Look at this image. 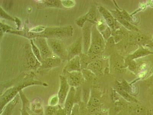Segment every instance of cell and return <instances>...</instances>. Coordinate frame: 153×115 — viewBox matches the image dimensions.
<instances>
[{
	"label": "cell",
	"mask_w": 153,
	"mask_h": 115,
	"mask_svg": "<svg viewBox=\"0 0 153 115\" xmlns=\"http://www.w3.org/2000/svg\"><path fill=\"white\" fill-rule=\"evenodd\" d=\"M73 28L72 26L55 27H48L42 32L37 33V38H57L61 40L69 37L73 35Z\"/></svg>",
	"instance_id": "1"
},
{
	"label": "cell",
	"mask_w": 153,
	"mask_h": 115,
	"mask_svg": "<svg viewBox=\"0 0 153 115\" xmlns=\"http://www.w3.org/2000/svg\"><path fill=\"white\" fill-rule=\"evenodd\" d=\"M42 83L39 81H28L25 82L17 86L9 89L1 96V111L2 110L5 105L12 100L18 93L20 92L23 89L27 86L35 84H42Z\"/></svg>",
	"instance_id": "2"
},
{
	"label": "cell",
	"mask_w": 153,
	"mask_h": 115,
	"mask_svg": "<svg viewBox=\"0 0 153 115\" xmlns=\"http://www.w3.org/2000/svg\"><path fill=\"white\" fill-rule=\"evenodd\" d=\"M47 40L49 47L54 55L62 60H68V48L61 40L50 38L47 39Z\"/></svg>",
	"instance_id": "3"
},
{
	"label": "cell",
	"mask_w": 153,
	"mask_h": 115,
	"mask_svg": "<svg viewBox=\"0 0 153 115\" xmlns=\"http://www.w3.org/2000/svg\"><path fill=\"white\" fill-rule=\"evenodd\" d=\"M105 46L104 41L97 29L94 27L91 30V46L88 53L91 55L99 54L103 50Z\"/></svg>",
	"instance_id": "4"
},
{
	"label": "cell",
	"mask_w": 153,
	"mask_h": 115,
	"mask_svg": "<svg viewBox=\"0 0 153 115\" xmlns=\"http://www.w3.org/2000/svg\"><path fill=\"white\" fill-rule=\"evenodd\" d=\"M34 43L39 49L43 59L52 57L54 55L48 44L47 39L43 37H37L33 39Z\"/></svg>",
	"instance_id": "5"
},
{
	"label": "cell",
	"mask_w": 153,
	"mask_h": 115,
	"mask_svg": "<svg viewBox=\"0 0 153 115\" xmlns=\"http://www.w3.org/2000/svg\"><path fill=\"white\" fill-rule=\"evenodd\" d=\"M69 85L67 81L65 75L60 76V87L58 93L59 104L63 105L65 103L67 96L69 92Z\"/></svg>",
	"instance_id": "6"
},
{
	"label": "cell",
	"mask_w": 153,
	"mask_h": 115,
	"mask_svg": "<svg viewBox=\"0 0 153 115\" xmlns=\"http://www.w3.org/2000/svg\"><path fill=\"white\" fill-rule=\"evenodd\" d=\"M25 58L27 66L32 69H36L40 67L41 63L33 53L31 45H26L25 48Z\"/></svg>",
	"instance_id": "7"
},
{
	"label": "cell",
	"mask_w": 153,
	"mask_h": 115,
	"mask_svg": "<svg viewBox=\"0 0 153 115\" xmlns=\"http://www.w3.org/2000/svg\"><path fill=\"white\" fill-rule=\"evenodd\" d=\"M69 86L74 87L80 85L83 81V75L80 71L63 72Z\"/></svg>",
	"instance_id": "8"
},
{
	"label": "cell",
	"mask_w": 153,
	"mask_h": 115,
	"mask_svg": "<svg viewBox=\"0 0 153 115\" xmlns=\"http://www.w3.org/2000/svg\"><path fill=\"white\" fill-rule=\"evenodd\" d=\"M90 22H86L83 27V44L85 52H88L91 46V30Z\"/></svg>",
	"instance_id": "9"
},
{
	"label": "cell",
	"mask_w": 153,
	"mask_h": 115,
	"mask_svg": "<svg viewBox=\"0 0 153 115\" xmlns=\"http://www.w3.org/2000/svg\"><path fill=\"white\" fill-rule=\"evenodd\" d=\"M62 60L54 55L52 57L43 59L40 67L38 69H47L58 67L61 65Z\"/></svg>",
	"instance_id": "10"
},
{
	"label": "cell",
	"mask_w": 153,
	"mask_h": 115,
	"mask_svg": "<svg viewBox=\"0 0 153 115\" xmlns=\"http://www.w3.org/2000/svg\"><path fill=\"white\" fill-rule=\"evenodd\" d=\"M82 50V38L80 37L68 48V61L81 54Z\"/></svg>",
	"instance_id": "11"
},
{
	"label": "cell",
	"mask_w": 153,
	"mask_h": 115,
	"mask_svg": "<svg viewBox=\"0 0 153 115\" xmlns=\"http://www.w3.org/2000/svg\"><path fill=\"white\" fill-rule=\"evenodd\" d=\"M81 69L80 56H76L68 61V63L64 68L63 72L80 71Z\"/></svg>",
	"instance_id": "12"
},
{
	"label": "cell",
	"mask_w": 153,
	"mask_h": 115,
	"mask_svg": "<svg viewBox=\"0 0 153 115\" xmlns=\"http://www.w3.org/2000/svg\"><path fill=\"white\" fill-rule=\"evenodd\" d=\"M75 89L71 87L70 90L65 102V109L67 115H70L74 102Z\"/></svg>",
	"instance_id": "13"
},
{
	"label": "cell",
	"mask_w": 153,
	"mask_h": 115,
	"mask_svg": "<svg viewBox=\"0 0 153 115\" xmlns=\"http://www.w3.org/2000/svg\"><path fill=\"white\" fill-rule=\"evenodd\" d=\"M30 111L36 115H42L43 113V103L39 99H36L30 104Z\"/></svg>",
	"instance_id": "14"
},
{
	"label": "cell",
	"mask_w": 153,
	"mask_h": 115,
	"mask_svg": "<svg viewBox=\"0 0 153 115\" xmlns=\"http://www.w3.org/2000/svg\"><path fill=\"white\" fill-rule=\"evenodd\" d=\"M98 9H99V12L103 16L105 21L109 26L113 28L114 25V19L110 12L102 7H100L98 8Z\"/></svg>",
	"instance_id": "15"
},
{
	"label": "cell",
	"mask_w": 153,
	"mask_h": 115,
	"mask_svg": "<svg viewBox=\"0 0 153 115\" xmlns=\"http://www.w3.org/2000/svg\"><path fill=\"white\" fill-rule=\"evenodd\" d=\"M19 94L22 101L23 105L21 111V115H30L29 102L22 91L19 93Z\"/></svg>",
	"instance_id": "16"
},
{
	"label": "cell",
	"mask_w": 153,
	"mask_h": 115,
	"mask_svg": "<svg viewBox=\"0 0 153 115\" xmlns=\"http://www.w3.org/2000/svg\"><path fill=\"white\" fill-rule=\"evenodd\" d=\"M18 95L16 96L7 105L4 109L2 113H1V115H11L12 114V111L17 103L18 101Z\"/></svg>",
	"instance_id": "17"
},
{
	"label": "cell",
	"mask_w": 153,
	"mask_h": 115,
	"mask_svg": "<svg viewBox=\"0 0 153 115\" xmlns=\"http://www.w3.org/2000/svg\"><path fill=\"white\" fill-rule=\"evenodd\" d=\"M114 14L115 16L117 18L118 21L121 23L123 25H124V26L126 27L127 28H128L129 30H137L136 28L134 27L133 26H132L131 24H130L123 17L122 14L118 12H114Z\"/></svg>",
	"instance_id": "18"
},
{
	"label": "cell",
	"mask_w": 153,
	"mask_h": 115,
	"mask_svg": "<svg viewBox=\"0 0 153 115\" xmlns=\"http://www.w3.org/2000/svg\"><path fill=\"white\" fill-rule=\"evenodd\" d=\"M80 65L82 69H85L87 68L89 64L91 62V60L92 58L89 55L82 54L80 56Z\"/></svg>",
	"instance_id": "19"
},
{
	"label": "cell",
	"mask_w": 153,
	"mask_h": 115,
	"mask_svg": "<svg viewBox=\"0 0 153 115\" xmlns=\"http://www.w3.org/2000/svg\"><path fill=\"white\" fill-rule=\"evenodd\" d=\"M87 68L92 72H100L102 68V63L100 60L92 61L89 64Z\"/></svg>",
	"instance_id": "20"
},
{
	"label": "cell",
	"mask_w": 153,
	"mask_h": 115,
	"mask_svg": "<svg viewBox=\"0 0 153 115\" xmlns=\"http://www.w3.org/2000/svg\"><path fill=\"white\" fill-rule=\"evenodd\" d=\"M84 16L87 21L90 22L94 23L97 20V13L95 8H92L90 10L88 13Z\"/></svg>",
	"instance_id": "21"
},
{
	"label": "cell",
	"mask_w": 153,
	"mask_h": 115,
	"mask_svg": "<svg viewBox=\"0 0 153 115\" xmlns=\"http://www.w3.org/2000/svg\"><path fill=\"white\" fill-rule=\"evenodd\" d=\"M42 2L41 7H58L61 4L59 1H43Z\"/></svg>",
	"instance_id": "22"
},
{
	"label": "cell",
	"mask_w": 153,
	"mask_h": 115,
	"mask_svg": "<svg viewBox=\"0 0 153 115\" xmlns=\"http://www.w3.org/2000/svg\"><path fill=\"white\" fill-rule=\"evenodd\" d=\"M30 41L31 49H32L33 53L34 55L37 58L38 61L41 63H42V61H43V59H42V57H41L40 51H39V49H38V48L37 47L36 45L34 43L33 39H31Z\"/></svg>",
	"instance_id": "23"
},
{
	"label": "cell",
	"mask_w": 153,
	"mask_h": 115,
	"mask_svg": "<svg viewBox=\"0 0 153 115\" xmlns=\"http://www.w3.org/2000/svg\"><path fill=\"white\" fill-rule=\"evenodd\" d=\"M117 89L118 92L119 93H120L121 94V95L122 96L126 99L130 101H134L133 99V98L131 97L129 94L127 93L126 92L124 91L121 85H117Z\"/></svg>",
	"instance_id": "24"
},
{
	"label": "cell",
	"mask_w": 153,
	"mask_h": 115,
	"mask_svg": "<svg viewBox=\"0 0 153 115\" xmlns=\"http://www.w3.org/2000/svg\"><path fill=\"white\" fill-rule=\"evenodd\" d=\"M83 76L87 80H92L95 78V75L91 71L88 69H83L82 71Z\"/></svg>",
	"instance_id": "25"
},
{
	"label": "cell",
	"mask_w": 153,
	"mask_h": 115,
	"mask_svg": "<svg viewBox=\"0 0 153 115\" xmlns=\"http://www.w3.org/2000/svg\"><path fill=\"white\" fill-rule=\"evenodd\" d=\"M56 107L50 106L46 108L45 111L46 115H57V109Z\"/></svg>",
	"instance_id": "26"
},
{
	"label": "cell",
	"mask_w": 153,
	"mask_h": 115,
	"mask_svg": "<svg viewBox=\"0 0 153 115\" xmlns=\"http://www.w3.org/2000/svg\"><path fill=\"white\" fill-rule=\"evenodd\" d=\"M0 12H1V17L2 18L7 19L8 20H11V21H15V19L9 15H8L4 11L3 9H2V7H1V10H0Z\"/></svg>",
	"instance_id": "27"
},
{
	"label": "cell",
	"mask_w": 153,
	"mask_h": 115,
	"mask_svg": "<svg viewBox=\"0 0 153 115\" xmlns=\"http://www.w3.org/2000/svg\"><path fill=\"white\" fill-rule=\"evenodd\" d=\"M87 22L85 16H82L79 17L76 20V24L79 27H83Z\"/></svg>",
	"instance_id": "28"
},
{
	"label": "cell",
	"mask_w": 153,
	"mask_h": 115,
	"mask_svg": "<svg viewBox=\"0 0 153 115\" xmlns=\"http://www.w3.org/2000/svg\"><path fill=\"white\" fill-rule=\"evenodd\" d=\"M58 102L59 103L58 96H54L51 99L49 104L50 106H55Z\"/></svg>",
	"instance_id": "29"
},
{
	"label": "cell",
	"mask_w": 153,
	"mask_h": 115,
	"mask_svg": "<svg viewBox=\"0 0 153 115\" xmlns=\"http://www.w3.org/2000/svg\"><path fill=\"white\" fill-rule=\"evenodd\" d=\"M147 52L145 50H139L136 52V53L132 55L131 57L132 58H136L139 57L140 56H142L144 55L147 54Z\"/></svg>",
	"instance_id": "30"
},
{
	"label": "cell",
	"mask_w": 153,
	"mask_h": 115,
	"mask_svg": "<svg viewBox=\"0 0 153 115\" xmlns=\"http://www.w3.org/2000/svg\"><path fill=\"white\" fill-rule=\"evenodd\" d=\"M61 2L64 6L67 7H71L74 5V2L72 1H62Z\"/></svg>",
	"instance_id": "31"
},
{
	"label": "cell",
	"mask_w": 153,
	"mask_h": 115,
	"mask_svg": "<svg viewBox=\"0 0 153 115\" xmlns=\"http://www.w3.org/2000/svg\"><path fill=\"white\" fill-rule=\"evenodd\" d=\"M1 30H2L3 33H5V31H10L12 28L9 26L6 25L4 24H2V23H1Z\"/></svg>",
	"instance_id": "32"
},
{
	"label": "cell",
	"mask_w": 153,
	"mask_h": 115,
	"mask_svg": "<svg viewBox=\"0 0 153 115\" xmlns=\"http://www.w3.org/2000/svg\"><path fill=\"white\" fill-rule=\"evenodd\" d=\"M100 101L99 99L96 97H94L91 100V104L94 106H97L99 105Z\"/></svg>",
	"instance_id": "33"
},
{
	"label": "cell",
	"mask_w": 153,
	"mask_h": 115,
	"mask_svg": "<svg viewBox=\"0 0 153 115\" xmlns=\"http://www.w3.org/2000/svg\"><path fill=\"white\" fill-rule=\"evenodd\" d=\"M122 87L123 89H124V90H127V91H129V86H128V85L127 84L126 82H123L122 84Z\"/></svg>",
	"instance_id": "34"
},
{
	"label": "cell",
	"mask_w": 153,
	"mask_h": 115,
	"mask_svg": "<svg viewBox=\"0 0 153 115\" xmlns=\"http://www.w3.org/2000/svg\"><path fill=\"white\" fill-rule=\"evenodd\" d=\"M99 115L97 114H94V115Z\"/></svg>",
	"instance_id": "35"
},
{
	"label": "cell",
	"mask_w": 153,
	"mask_h": 115,
	"mask_svg": "<svg viewBox=\"0 0 153 115\" xmlns=\"http://www.w3.org/2000/svg\"><path fill=\"white\" fill-rule=\"evenodd\" d=\"M152 93H153V91Z\"/></svg>",
	"instance_id": "36"
}]
</instances>
